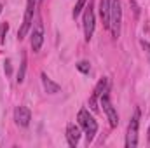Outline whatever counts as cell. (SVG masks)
<instances>
[{"label":"cell","instance_id":"16","mask_svg":"<svg viewBox=\"0 0 150 148\" xmlns=\"http://www.w3.org/2000/svg\"><path fill=\"white\" fill-rule=\"evenodd\" d=\"M149 141H150V127H149Z\"/></svg>","mask_w":150,"mask_h":148},{"label":"cell","instance_id":"12","mask_svg":"<svg viewBox=\"0 0 150 148\" xmlns=\"http://www.w3.org/2000/svg\"><path fill=\"white\" fill-rule=\"evenodd\" d=\"M25 72H26V52L21 54V66H19V73H18V84H23Z\"/></svg>","mask_w":150,"mask_h":148},{"label":"cell","instance_id":"10","mask_svg":"<svg viewBox=\"0 0 150 148\" xmlns=\"http://www.w3.org/2000/svg\"><path fill=\"white\" fill-rule=\"evenodd\" d=\"M42 42H44V32H42V26L38 25L37 28L33 30V33H32V49H33V52L40 51Z\"/></svg>","mask_w":150,"mask_h":148},{"label":"cell","instance_id":"6","mask_svg":"<svg viewBox=\"0 0 150 148\" xmlns=\"http://www.w3.org/2000/svg\"><path fill=\"white\" fill-rule=\"evenodd\" d=\"M93 33H94V11H93V4H89L84 14V35L87 42L93 38Z\"/></svg>","mask_w":150,"mask_h":148},{"label":"cell","instance_id":"2","mask_svg":"<svg viewBox=\"0 0 150 148\" xmlns=\"http://www.w3.org/2000/svg\"><path fill=\"white\" fill-rule=\"evenodd\" d=\"M77 118H79L80 127H84V131H86L87 143L93 141V138H94V134H96V131H98V124H96V120L89 115V111L87 110H80L79 111V115H77Z\"/></svg>","mask_w":150,"mask_h":148},{"label":"cell","instance_id":"11","mask_svg":"<svg viewBox=\"0 0 150 148\" xmlns=\"http://www.w3.org/2000/svg\"><path fill=\"white\" fill-rule=\"evenodd\" d=\"M40 78H42V84H44V89H45V92H47V94H56V92H59V91H61V87H59L56 82H52V80H51L45 73L40 75Z\"/></svg>","mask_w":150,"mask_h":148},{"label":"cell","instance_id":"7","mask_svg":"<svg viewBox=\"0 0 150 148\" xmlns=\"http://www.w3.org/2000/svg\"><path fill=\"white\" fill-rule=\"evenodd\" d=\"M14 120H16L18 125L26 127V125L30 124V120H32V113H30V110H28L26 106H18V108L14 110Z\"/></svg>","mask_w":150,"mask_h":148},{"label":"cell","instance_id":"1","mask_svg":"<svg viewBox=\"0 0 150 148\" xmlns=\"http://www.w3.org/2000/svg\"><path fill=\"white\" fill-rule=\"evenodd\" d=\"M120 23H122L120 0H112V4H110V30H112L113 38H119V35H120Z\"/></svg>","mask_w":150,"mask_h":148},{"label":"cell","instance_id":"13","mask_svg":"<svg viewBox=\"0 0 150 148\" xmlns=\"http://www.w3.org/2000/svg\"><path fill=\"white\" fill-rule=\"evenodd\" d=\"M86 2H87V0H79V2L75 4V7H74V18H77V16L80 14V11L84 9V5H86Z\"/></svg>","mask_w":150,"mask_h":148},{"label":"cell","instance_id":"17","mask_svg":"<svg viewBox=\"0 0 150 148\" xmlns=\"http://www.w3.org/2000/svg\"><path fill=\"white\" fill-rule=\"evenodd\" d=\"M2 9H4V7H2V5H0V12H2Z\"/></svg>","mask_w":150,"mask_h":148},{"label":"cell","instance_id":"8","mask_svg":"<svg viewBox=\"0 0 150 148\" xmlns=\"http://www.w3.org/2000/svg\"><path fill=\"white\" fill-rule=\"evenodd\" d=\"M67 140H68V145L72 148L77 147V143L80 140V129H79V125H75V124H68L67 125Z\"/></svg>","mask_w":150,"mask_h":148},{"label":"cell","instance_id":"4","mask_svg":"<svg viewBox=\"0 0 150 148\" xmlns=\"http://www.w3.org/2000/svg\"><path fill=\"white\" fill-rule=\"evenodd\" d=\"M35 5H37V0H28L26 2V11H25V19H23V25L18 32V37L19 40L26 37L30 26H32V19H33V12H35Z\"/></svg>","mask_w":150,"mask_h":148},{"label":"cell","instance_id":"5","mask_svg":"<svg viewBox=\"0 0 150 148\" xmlns=\"http://www.w3.org/2000/svg\"><path fill=\"white\" fill-rule=\"evenodd\" d=\"M101 106H103V110H105L107 117H108L110 125H112V127H117V125H119V115H117V110L113 108L108 94H101Z\"/></svg>","mask_w":150,"mask_h":148},{"label":"cell","instance_id":"15","mask_svg":"<svg viewBox=\"0 0 150 148\" xmlns=\"http://www.w3.org/2000/svg\"><path fill=\"white\" fill-rule=\"evenodd\" d=\"M142 45H143V47L147 49V52H149V56H150V44H149V42H145V40H143V42H142Z\"/></svg>","mask_w":150,"mask_h":148},{"label":"cell","instance_id":"9","mask_svg":"<svg viewBox=\"0 0 150 148\" xmlns=\"http://www.w3.org/2000/svg\"><path fill=\"white\" fill-rule=\"evenodd\" d=\"M110 4L112 0H100V16L105 28H110Z\"/></svg>","mask_w":150,"mask_h":148},{"label":"cell","instance_id":"14","mask_svg":"<svg viewBox=\"0 0 150 148\" xmlns=\"http://www.w3.org/2000/svg\"><path fill=\"white\" fill-rule=\"evenodd\" d=\"M77 68H79L82 73H89V70H91V66H89L87 61H80V63H77Z\"/></svg>","mask_w":150,"mask_h":148},{"label":"cell","instance_id":"3","mask_svg":"<svg viewBox=\"0 0 150 148\" xmlns=\"http://www.w3.org/2000/svg\"><path fill=\"white\" fill-rule=\"evenodd\" d=\"M138 125H140V110H134V115L127 125V138H126L127 148H136L138 145Z\"/></svg>","mask_w":150,"mask_h":148}]
</instances>
